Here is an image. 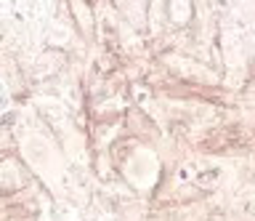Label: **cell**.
Listing matches in <instances>:
<instances>
[{
	"label": "cell",
	"instance_id": "cell-1",
	"mask_svg": "<svg viewBox=\"0 0 255 221\" xmlns=\"http://www.w3.org/2000/svg\"><path fill=\"white\" fill-rule=\"evenodd\" d=\"M218 176H221V171H218V168H210L207 173H202V176H199V181H202V184H210V181H218Z\"/></svg>",
	"mask_w": 255,
	"mask_h": 221
}]
</instances>
